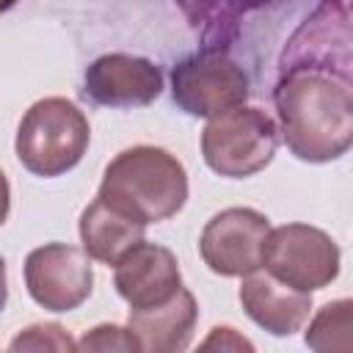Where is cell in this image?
Here are the masks:
<instances>
[{
  "instance_id": "8992f818",
  "label": "cell",
  "mask_w": 353,
  "mask_h": 353,
  "mask_svg": "<svg viewBox=\"0 0 353 353\" xmlns=\"http://www.w3.org/2000/svg\"><path fill=\"white\" fill-rule=\"evenodd\" d=\"M171 94L185 113L212 119L248 99V74L226 50L201 47L174 66Z\"/></svg>"
},
{
  "instance_id": "277c9868",
  "label": "cell",
  "mask_w": 353,
  "mask_h": 353,
  "mask_svg": "<svg viewBox=\"0 0 353 353\" xmlns=\"http://www.w3.org/2000/svg\"><path fill=\"white\" fill-rule=\"evenodd\" d=\"M279 146L276 121L259 110L237 105L212 116L201 132V154L207 165L232 179L251 176L270 165Z\"/></svg>"
},
{
  "instance_id": "4fadbf2b",
  "label": "cell",
  "mask_w": 353,
  "mask_h": 353,
  "mask_svg": "<svg viewBox=\"0 0 353 353\" xmlns=\"http://www.w3.org/2000/svg\"><path fill=\"white\" fill-rule=\"evenodd\" d=\"M143 229H146V223L113 210L99 196L80 215L83 251L91 259H99L105 265H116L124 251H130L135 243H141Z\"/></svg>"
},
{
  "instance_id": "ffe728a7",
  "label": "cell",
  "mask_w": 353,
  "mask_h": 353,
  "mask_svg": "<svg viewBox=\"0 0 353 353\" xmlns=\"http://www.w3.org/2000/svg\"><path fill=\"white\" fill-rule=\"evenodd\" d=\"M6 298H8V287H6V259L0 256V312L6 306Z\"/></svg>"
},
{
  "instance_id": "d6986e66",
  "label": "cell",
  "mask_w": 353,
  "mask_h": 353,
  "mask_svg": "<svg viewBox=\"0 0 353 353\" xmlns=\"http://www.w3.org/2000/svg\"><path fill=\"white\" fill-rule=\"evenodd\" d=\"M8 207H11V188H8V179H6V174L0 168V226L8 218Z\"/></svg>"
},
{
  "instance_id": "2e32d148",
  "label": "cell",
  "mask_w": 353,
  "mask_h": 353,
  "mask_svg": "<svg viewBox=\"0 0 353 353\" xmlns=\"http://www.w3.org/2000/svg\"><path fill=\"white\" fill-rule=\"evenodd\" d=\"M8 350L19 353V350H77V342L69 336L66 328L55 325V323H44V325H30L22 334H17L8 345Z\"/></svg>"
},
{
  "instance_id": "ac0fdd59",
  "label": "cell",
  "mask_w": 353,
  "mask_h": 353,
  "mask_svg": "<svg viewBox=\"0 0 353 353\" xmlns=\"http://www.w3.org/2000/svg\"><path fill=\"white\" fill-rule=\"evenodd\" d=\"M212 347H221V350H251L254 345L248 342V339H243L234 328H229V325H218V328H212V334L201 342V350H212Z\"/></svg>"
},
{
  "instance_id": "5bb4252c",
  "label": "cell",
  "mask_w": 353,
  "mask_h": 353,
  "mask_svg": "<svg viewBox=\"0 0 353 353\" xmlns=\"http://www.w3.org/2000/svg\"><path fill=\"white\" fill-rule=\"evenodd\" d=\"M193 30L201 33L204 47H223L240 30L243 17L270 0H174Z\"/></svg>"
},
{
  "instance_id": "52a82bcc",
  "label": "cell",
  "mask_w": 353,
  "mask_h": 353,
  "mask_svg": "<svg viewBox=\"0 0 353 353\" xmlns=\"http://www.w3.org/2000/svg\"><path fill=\"white\" fill-rule=\"evenodd\" d=\"M25 287L39 306L50 312H72L94 290L91 256L66 243L39 245L25 259Z\"/></svg>"
},
{
  "instance_id": "44dd1931",
  "label": "cell",
  "mask_w": 353,
  "mask_h": 353,
  "mask_svg": "<svg viewBox=\"0 0 353 353\" xmlns=\"http://www.w3.org/2000/svg\"><path fill=\"white\" fill-rule=\"evenodd\" d=\"M14 3H17V0H0V14H3V11H8Z\"/></svg>"
},
{
  "instance_id": "9c48e42d",
  "label": "cell",
  "mask_w": 353,
  "mask_h": 353,
  "mask_svg": "<svg viewBox=\"0 0 353 353\" xmlns=\"http://www.w3.org/2000/svg\"><path fill=\"white\" fill-rule=\"evenodd\" d=\"M83 91L91 102L105 108H141L160 97L163 72L149 58L110 52L85 69Z\"/></svg>"
},
{
  "instance_id": "30bf717a",
  "label": "cell",
  "mask_w": 353,
  "mask_h": 353,
  "mask_svg": "<svg viewBox=\"0 0 353 353\" xmlns=\"http://www.w3.org/2000/svg\"><path fill=\"white\" fill-rule=\"evenodd\" d=\"M113 284L130 309H146L165 303L182 287L176 256L157 243H135L116 262Z\"/></svg>"
},
{
  "instance_id": "6da1fadb",
  "label": "cell",
  "mask_w": 353,
  "mask_h": 353,
  "mask_svg": "<svg viewBox=\"0 0 353 353\" xmlns=\"http://www.w3.org/2000/svg\"><path fill=\"white\" fill-rule=\"evenodd\" d=\"M273 102L287 149L306 163L342 157L353 141L350 3L323 0L279 61Z\"/></svg>"
},
{
  "instance_id": "8fae6325",
  "label": "cell",
  "mask_w": 353,
  "mask_h": 353,
  "mask_svg": "<svg viewBox=\"0 0 353 353\" xmlns=\"http://www.w3.org/2000/svg\"><path fill=\"white\" fill-rule=\"evenodd\" d=\"M240 303L245 314L273 336L301 331L312 312V292L292 290L270 273H245L240 284Z\"/></svg>"
},
{
  "instance_id": "3957f363",
  "label": "cell",
  "mask_w": 353,
  "mask_h": 353,
  "mask_svg": "<svg viewBox=\"0 0 353 353\" xmlns=\"http://www.w3.org/2000/svg\"><path fill=\"white\" fill-rule=\"evenodd\" d=\"M91 141L83 110L63 97L33 102L17 130V157L36 176H61L72 171Z\"/></svg>"
},
{
  "instance_id": "e0dca14e",
  "label": "cell",
  "mask_w": 353,
  "mask_h": 353,
  "mask_svg": "<svg viewBox=\"0 0 353 353\" xmlns=\"http://www.w3.org/2000/svg\"><path fill=\"white\" fill-rule=\"evenodd\" d=\"M77 350H141V345L130 328L97 325L83 334V339L77 342Z\"/></svg>"
},
{
  "instance_id": "9a60e30c",
  "label": "cell",
  "mask_w": 353,
  "mask_h": 353,
  "mask_svg": "<svg viewBox=\"0 0 353 353\" xmlns=\"http://www.w3.org/2000/svg\"><path fill=\"white\" fill-rule=\"evenodd\" d=\"M306 345L312 350H331V353H350L353 350V303L347 298L325 303L309 331H306Z\"/></svg>"
},
{
  "instance_id": "5b68a950",
  "label": "cell",
  "mask_w": 353,
  "mask_h": 353,
  "mask_svg": "<svg viewBox=\"0 0 353 353\" xmlns=\"http://www.w3.org/2000/svg\"><path fill=\"white\" fill-rule=\"evenodd\" d=\"M262 268L292 290L314 292L339 276V245L317 226L284 223L268 232Z\"/></svg>"
},
{
  "instance_id": "7c38bea8",
  "label": "cell",
  "mask_w": 353,
  "mask_h": 353,
  "mask_svg": "<svg viewBox=\"0 0 353 353\" xmlns=\"http://www.w3.org/2000/svg\"><path fill=\"white\" fill-rule=\"evenodd\" d=\"M199 306L190 290L179 287L174 298L146 309H130L127 328L138 339L141 350L152 353H179L190 345Z\"/></svg>"
},
{
  "instance_id": "7a4b0ae2",
  "label": "cell",
  "mask_w": 353,
  "mask_h": 353,
  "mask_svg": "<svg viewBox=\"0 0 353 353\" xmlns=\"http://www.w3.org/2000/svg\"><path fill=\"white\" fill-rule=\"evenodd\" d=\"M97 196L141 223H157L185 207L188 174L171 152L160 146H132L108 163Z\"/></svg>"
},
{
  "instance_id": "ba28073f",
  "label": "cell",
  "mask_w": 353,
  "mask_h": 353,
  "mask_svg": "<svg viewBox=\"0 0 353 353\" xmlns=\"http://www.w3.org/2000/svg\"><path fill=\"white\" fill-rule=\"evenodd\" d=\"M270 221L251 207H229L212 215L199 237L204 265L218 276H245L262 268V245Z\"/></svg>"
}]
</instances>
